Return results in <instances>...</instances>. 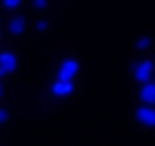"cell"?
Masks as SVG:
<instances>
[{
    "label": "cell",
    "mask_w": 155,
    "mask_h": 146,
    "mask_svg": "<svg viewBox=\"0 0 155 146\" xmlns=\"http://www.w3.org/2000/svg\"><path fill=\"white\" fill-rule=\"evenodd\" d=\"M0 67L6 70V74H11V72L17 70L18 67V59L13 52H2L0 54Z\"/></svg>",
    "instance_id": "cell-4"
},
{
    "label": "cell",
    "mask_w": 155,
    "mask_h": 146,
    "mask_svg": "<svg viewBox=\"0 0 155 146\" xmlns=\"http://www.w3.org/2000/svg\"><path fill=\"white\" fill-rule=\"evenodd\" d=\"M46 28H48V21H39L37 22V30L39 32H45Z\"/></svg>",
    "instance_id": "cell-12"
},
{
    "label": "cell",
    "mask_w": 155,
    "mask_h": 146,
    "mask_svg": "<svg viewBox=\"0 0 155 146\" xmlns=\"http://www.w3.org/2000/svg\"><path fill=\"white\" fill-rule=\"evenodd\" d=\"M4 76H6V70H4L2 67H0V78H4Z\"/></svg>",
    "instance_id": "cell-13"
},
{
    "label": "cell",
    "mask_w": 155,
    "mask_h": 146,
    "mask_svg": "<svg viewBox=\"0 0 155 146\" xmlns=\"http://www.w3.org/2000/svg\"><path fill=\"white\" fill-rule=\"evenodd\" d=\"M24 30H26V19L24 17H21V15L13 17L11 22H9V32L13 35H21V33H24Z\"/></svg>",
    "instance_id": "cell-7"
},
{
    "label": "cell",
    "mask_w": 155,
    "mask_h": 146,
    "mask_svg": "<svg viewBox=\"0 0 155 146\" xmlns=\"http://www.w3.org/2000/svg\"><path fill=\"white\" fill-rule=\"evenodd\" d=\"M153 83H155V80H153Z\"/></svg>",
    "instance_id": "cell-15"
},
{
    "label": "cell",
    "mask_w": 155,
    "mask_h": 146,
    "mask_svg": "<svg viewBox=\"0 0 155 146\" xmlns=\"http://www.w3.org/2000/svg\"><path fill=\"white\" fill-rule=\"evenodd\" d=\"M151 46V37H148V35H140V37L135 41V48L137 50H146Z\"/></svg>",
    "instance_id": "cell-8"
},
{
    "label": "cell",
    "mask_w": 155,
    "mask_h": 146,
    "mask_svg": "<svg viewBox=\"0 0 155 146\" xmlns=\"http://www.w3.org/2000/svg\"><path fill=\"white\" fill-rule=\"evenodd\" d=\"M133 76L139 83H148L151 81V76H153V61L151 59H144L140 61L139 65H135L133 68Z\"/></svg>",
    "instance_id": "cell-2"
},
{
    "label": "cell",
    "mask_w": 155,
    "mask_h": 146,
    "mask_svg": "<svg viewBox=\"0 0 155 146\" xmlns=\"http://www.w3.org/2000/svg\"><path fill=\"white\" fill-rule=\"evenodd\" d=\"M46 6H48V0H33V8L39 9V11L46 9Z\"/></svg>",
    "instance_id": "cell-10"
},
{
    "label": "cell",
    "mask_w": 155,
    "mask_h": 146,
    "mask_svg": "<svg viewBox=\"0 0 155 146\" xmlns=\"http://www.w3.org/2000/svg\"><path fill=\"white\" fill-rule=\"evenodd\" d=\"M135 118H137L142 126L155 128V109L151 105H140L137 111H135Z\"/></svg>",
    "instance_id": "cell-3"
},
{
    "label": "cell",
    "mask_w": 155,
    "mask_h": 146,
    "mask_svg": "<svg viewBox=\"0 0 155 146\" xmlns=\"http://www.w3.org/2000/svg\"><path fill=\"white\" fill-rule=\"evenodd\" d=\"M8 120H9V113L6 111V109L0 107V124H4V122H8Z\"/></svg>",
    "instance_id": "cell-11"
},
{
    "label": "cell",
    "mask_w": 155,
    "mask_h": 146,
    "mask_svg": "<svg viewBox=\"0 0 155 146\" xmlns=\"http://www.w3.org/2000/svg\"><path fill=\"white\" fill-rule=\"evenodd\" d=\"M21 2H22V0H2L4 8H8V9H15V8H18V6H21Z\"/></svg>",
    "instance_id": "cell-9"
},
{
    "label": "cell",
    "mask_w": 155,
    "mask_h": 146,
    "mask_svg": "<svg viewBox=\"0 0 155 146\" xmlns=\"http://www.w3.org/2000/svg\"><path fill=\"white\" fill-rule=\"evenodd\" d=\"M4 95V87H2V83H0V96Z\"/></svg>",
    "instance_id": "cell-14"
},
{
    "label": "cell",
    "mask_w": 155,
    "mask_h": 146,
    "mask_svg": "<svg viewBox=\"0 0 155 146\" xmlns=\"http://www.w3.org/2000/svg\"><path fill=\"white\" fill-rule=\"evenodd\" d=\"M52 93H54V96L67 98V96H70L74 93V83L72 81H59V80H57L52 85Z\"/></svg>",
    "instance_id": "cell-6"
},
{
    "label": "cell",
    "mask_w": 155,
    "mask_h": 146,
    "mask_svg": "<svg viewBox=\"0 0 155 146\" xmlns=\"http://www.w3.org/2000/svg\"><path fill=\"white\" fill-rule=\"evenodd\" d=\"M139 98L146 105H155V83L153 81L142 83V89L139 91Z\"/></svg>",
    "instance_id": "cell-5"
},
{
    "label": "cell",
    "mask_w": 155,
    "mask_h": 146,
    "mask_svg": "<svg viewBox=\"0 0 155 146\" xmlns=\"http://www.w3.org/2000/svg\"><path fill=\"white\" fill-rule=\"evenodd\" d=\"M78 70H80V61H76L74 58H67V59H63L59 70H57V80L59 81H72L74 76L78 74Z\"/></svg>",
    "instance_id": "cell-1"
}]
</instances>
